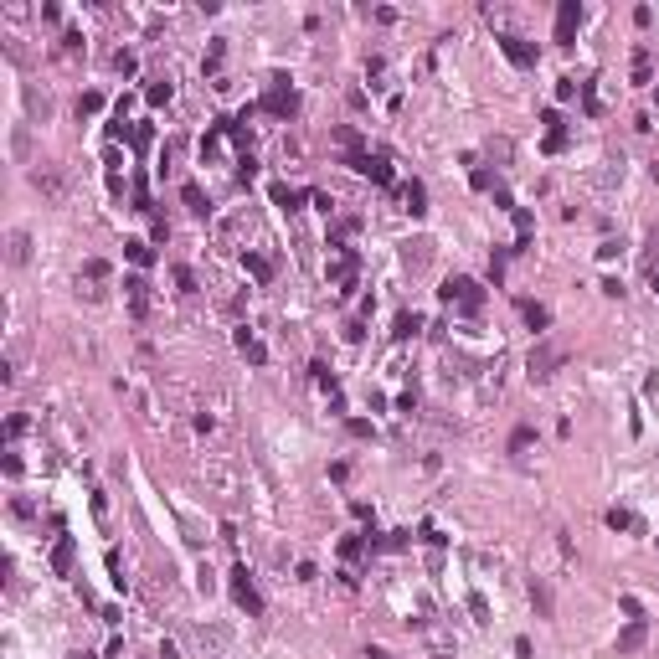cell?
Wrapping results in <instances>:
<instances>
[{
	"mask_svg": "<svg viewBox=\"0 0 659 659\" xmlns=\"http://www.w3.org/2000/svg\"><path fill=\"white\" fill-rule=\"evenodd\" d=\"M438 299L443 304H464L469 314L484 304V288L474 284V279H464V273H453V279H443V288H438Z\"/></svg>",
	"mask_w": 659,
	"mask_h": 659,
	"instance_id": "6da1fadb",
	"label": "cell"
},
{
	"mask_svg": "<svg viewBox=\"0 0 659 659\" xmlns=\"http://www.w3.org/2000/svg\"><path fill=\"white\" fill-rule=\"evenodd\" d=\"M355 268H361V253H355V247H335V258L325 263L330 284H340V288H346V294L355 288Z\"/></svg>",
	"mask_w": 659,
	"mask_h": 659,
	"instance_id": "7a4b0ae2",
	"label": "cell"
},
{
	"mask_svg": "<svg viewBox=\"0 0 659 659\" xmlns=\"http://www.w3.org/2000/svg\"><path fill=\"white\" fill-rule=\"evenodd\" d=\"M561 361H566V346H561V340H541V346L531 350V361H525V371H531V376H551Z\"/></svg>",
	"mask_w": 659,
	"mask_h": 659,
	"instance_id": "3957f363",
	"label": "cell"
},
{
	"mask_svg": "<svg viewBox=\"0 0 659 659\" xmlns=\"http://www.w3.org/2000/svg\"><path fill=\"white\" fill-rule=\"evenodd\" d=\"M232 598H237V608H247V613H263V592L253 587V577H247V566H232Z\"/></svg>",
	"mask_w": 659,
	"mask_h": 659,
	"instance_id": "277c9868",
	"label": "cell"
},
{
	"mask_svg": "<svg viewBox=\"0 0 659 659\" xmlns=\"http://www.w3.org/2000/svg\"><path fill=\"white\" fill-rule=\"evenodd\" d=\"M258 109H268V114L288 118V114L299 109V93H294V88L284 83V77H273V88H268V93H263V103H258Z\"/></svg>",
	"mask_w": 659,
	"mask_h": 659,
	"instance_id": "5b68a950",
	"label": "cell"
},
{
	"mask_svg": "<svg viewBox=\"0 0 659 659\" xmlns=\"http://www.w3.org/2000/svg\"><path fill=\"white\" fill-rule=\"evenodd\" d=\"M577 26H582V6H577V0H561L557 6V42L561 47L577 42Z\"/></svg>",
	"mask_w": 659,
	"mask_h": 659,
	"instance_id": "8992f818",
	"label": "cell"
},
{
	"mask_svg": "<svg viewBox=\"0 0 659 659\" xmlns=\"http://www.w3.org/2000/svg\"><path fill=\"white\" fill-rule=\"evenodd\" d=\"M350 165L361 170V176H371L376 186H391V160H387V155H355Z\"/></svg>",
	"mask_w": 659,
	"mask_h": 659,
	"instance_id": "52a82bcc",
	"label": "cell"
},
{
	"mask_svg": "<svg viewBox=\"0 0 659 659\" xmlns=\"http://www.w3.org/2000/svg\"><path fill=\"white\" fill-rule=\"evenodd\" d=\"M72 566H77V541L72 536H57V546H52V572L72 577Z\"/></svg>",
	"mask_w": 659,
	"mask_h": 659,
	"instance_id": "ba28073f",
	"label": "cell"
},
{
	"mask_svg": "<svg viewBox=\"0 0 659 659\" xmlns=\"http://www.w3.org/2000/svg\"><path fill=\"white\" fill-rule=\"evenodd\" d=\"M144 288H150V284H144L139 273H129V279H124V299H129V314H134V320L150 314V294H144Z\"/></svg>",
	"mask_w": 659,
	"mask_h": 659,
	"instance_id": "9c48e42d",
	"label": "cell"
},
{
	"mask_svg": "<svg viewBox=\"0 0 659 659\" xmlns=\"http://www.w3.org/2000/svg\"><path fill=\"white\" fill-rule=\"evenodd\" d=\"M541 124H546V155H561V150H566V124H561V114L546 109Z\"/></svg>",
	"mask_w": 659,
	"mask_h": 659,
	"instance_id": "30bf717a",
	"label": "cell"
},
{
	"mask_svg": "<svg viewBox=\"0 0 659 659\" xmlns=\"http://www.w3.org/2000/svg\"><path fill=\"white\" fill-rule=\"evenodd\" d=\"M499 52H505L515 68H536V47H531V42H520V36H499Z\"/></svg>",
	"mask_w": 659,
	"mask_h": 659,
	"instance_id": "8fae6325",
	"label": "cell"
},
{
	"mask_svg": "<svg viewBox=\"0 0 659 659\" xmlns=\"http://www.w3.org/2000/svg\"><path fill=\"white\" fill-rule=\"evenodd\" d=\"M520 320L536 330V335H541V330H551V309L546 304H536V299H520Z\"/></svg>",
	"mask_w": 659,
	"mask_h": 659,
	"instance_id": "7c38bea8",
	"label": "cell"
},
{
	"mask_svg": "<svg viewBox=\"0 0 659 659\" xmlns=\"http://www.w3.org/2000/svg\"><path fill=\"white\" fill-rule=\"evenodd\" d=\"M237 350H242L253 366H263V361H268V346H263V340L253 335V330H237Z\"/></svg>",
	"mask_w": 659,
	"mask_h": 659,
	"instance_id": "4fadbf2b",
	"label": "cell"
},
{
	"mask_svg": "<svg viewBox=\"0 0 659 659\" xmlns=\"http://www.w3.org/2000/svg\"><path fill=\"white\" fill-rule=\"evenodd\" d=\"M531 603H536V613H541V618L557 613V598H551V587L541 582V577H531Z\"/></svg>",
	"mask_w": 659,
	"mask_h": 659,
	"instance_id": "5bb4252c",
	"label": "cell"
},
{
	"mask_svg": "<svg viewBox=\"0 0 659 659\" xmlns=\"http://www.w3.org/2000/svg\"><path fill=\"white\" fill-rule=\"evenodd\" d=\"M515 253H525V247H531V232H536V222H531V212H525V206H515Z\"/></svg>",
	"mask_w": 659,
	"mask_h": 659,
	"instance_id": "9a60e30c",
	"label": "cell"
},
{
	"mask_svg": "<svg viewBox=\"0 0 659 659\" xmlns=\"http://www.w3.org/2000/svg\"><path fill=\"white\" fill-rule=\"evenodd\" d=\"M402 201H407V212H412V217H423V212H428V191H423V180H407V186H402Z\"/></svg>",
	"mask_w": 659,
	"mask_h": 659,
	"instance_id": "2e32d148",
	"label": "cell"
},
{
	"mask_svg": "<svg viewBox=\"0 0 659 659\" xmlns=\"http://www.w3.org/2000/svg\"><path fill=\"white\" fill-rule=\"evenodd\" d=\"M124 258L134 263V268H150V263H155V247L139 242V237H129V242H124Z\"/></svg>",
	"mask_w": 659,
	"mask_h": 659,
	"instance_id": "e0dca14e",
	"label": "cell"
},
{
	"mask_svg": "<svg viewBox=\"0 0 659 659\" xmlns=\"http://www.w3.org/2000/svg\"><path fill=\"white\" fill-rule=\"evenodd\" d=\"M634 649H644V618H634V623L618 634V654H634Z\"/></svg>",
	"mask_w": 659,
	"mask_h": 659,
	"instance_id": "ac0fdd59",
	"label": "cell"
},
{
	"mask_svg": "<svg viewBox=\"0 0 659 659\" xmlns=\"http://www.w3.org/2000/svg\"><path fill=\"white\" fill-rule=\"evenodd\" d=\"M242 268H247V273H253V279H258V284H268V279H273V263H268V258H263V253H242Z\"/></svg>",
	"mask_w": 659,
	"mask_h": 659,
	"instance_id": "d6986e66",
	"label": "cell"
},
{
	"mask_svg": "<svg viewBox=\"0 0 659 659\" xmlns=\"http://www.w3.org/2000/svg\"><path fill=\"white\" fill-rule=\"evenodd\" d=\"M180 201H186V206H191L196 217H206V212H212V206H206V196H201V186H196V180H186V186H180Z\"/></svg>",
	"mask_w": 659,
	"mask_h": 659,
	"instance_id": "ffe728a7",
	"label": "cell"
},
{
	"mask_svg": "<svg viewBox=\"0 0 659 659\" xmlns=\"http://www.w3.org/2000/svg\"><path fill=\"white\" fill-rule=\"evenodd\" d=\"M304 196H309V191H288L284 180H279V186H273V206H284V212H299V201H304Z\"/></svg>",
	"mask_w": 659,
	"mask_h": 659,
	"instance_id": "44dd1931",
	"label": "cell"
},
{
	"mask_svg": "<svg viewBox=\"0 0 659 659\" xmlns=\"http://www.w3.org/2000/svg\"><path fill=\"white\" fill-rule=\"evenodd\" d=\"M31 258V237H26V227L10 232V263H26Z\"/></svg>",
	"mask_w": 659,
	"mask_h": 659,
	"instance_id": "7402d4cb",
	"label": "cell"
},
{
	"mask_svg": "<svg viewBox=\"0 0 659 659\" xmlns=\"http://www.w3.org/2000/svg\"><path fill=\"white\" fill-rule=\"evenodd\" d=\"M603 520H608V531H634V525H639V520L628 515L623 505H613V510H608V515H603Z\"/></svg>",
	"mask_w": 659,
	"mask_h": 659,
	"instance_id": "603a6c76",
	"label": "cell"
},
{
	"mask_svg": "<svg viewBox=\"0 0 659 659\" xmlns=\"http://www.w3.org/2000/svg\"><path fill=\"white\" fill-rule=\"evenodd\" d=\"M417 325H423V320H417L412 309H402V314H397V330H391V335H397V340H412V335H417Z\"/></svg>",
	"mask_w": 659,
	"mask_h": 659,
	"instance_id": "cb8c5ba5",
	"label": "cell"
},
{
	"mask_svg": "<svg viewBox=\"0 0 659 659\" xmlns=\"http://www.w3.org/2000/svg\"><path fill=\"white\" fill-rule=\"evenodd\" d=\"M407 541H412V531H391V536H381V541H371V551H402Z\"/></svg>",
	"mask_w": 659,
	"mask_h": 659,
	"instance_id": "d4e9b609",
	"label": "cell"
},
{
	"mask_svg": "<svg viewBox=\"0 0 659 659\" xmlns=\"http://www.w3.org/2000/svg\"><path fill=\"white\" fill-rule=\"evenodd\" d=\"M649 77H654V62H649V52H634V83H649Z\"/></svg>",
	"mask_w": 659,
	"mask_h": 659,
	"instance_id": "484cf974",
	"label": "cell"
},
{
	"mask_svg": "<svg viewBox=\"0 0 659 659\" xmlns=\"http://www.w3.org/2000/svg\"><path fill=\"white\" fill-rule=\"evenodd\" d=\"M531 443H536V428H515L510 433V453H525Z\"/></svg>",
	"mask_w": 659,
	"mask_h": 659,
	"instance_id": "4316f807",
	"label": "cell"
},
{
	"mask_svg": "<svg viewBox=\"0 0 659 659\" xmlns=\"http://www.w3.org/2000/svg\"><path fill=\"white\" fill-rule=\"evenodd\" d=\"M577 93H582V109H587L592 118L603 114V103H598V88H592V83H582V88H577Z\"/></svg>",
	"mask_w": 659,
	"mask_h": 659,
	"instance_id": "83f0119b",
	"label": "cell"
},
{
	"mask_svg": "<svg viewBox=\"0 0 659 659\" xmlns=\"http://www.w3.org/2000/svg\"><path fill=\"white\" fill-rule=\"evenodd\" d=\"M469 613H474V618H479V623H490V603H484V598H479V592H469Z\"/></svg>",
	"mask_w": 659,
	"mask_h": 659,
	"instance_id": "f1b7e54d",
	"label": "cell"
},
{
	"mask_svg": "<svg viewBox=\"0 0 659 659\" xmlns=\"http://www.w3.org/2000/svg\"><path fill=\"white\" fill-rule=\"evenodd\" d=\"M83 273L98 284V279H109V263H103V258H88V263H83Z\"/></svg>",
	"mask_w": 659,
	"mask_h": 659,
	"instance_id": "f546056e",
	"label": "cell"
},
{
	"mask_svg": "<svg viewBox=\"0 0 659 659\" xmlns=\"http://www.w3.org/2000/svg\"><path fill=\"white\" fill-rule=\"evenodd\" d=\"M346 428H350V438H376V428H371V423H366V417H350V423H346Z\"/></svg>",
	"mask_w": 659,
	"mask_h": 659,
	"instance_id": "4dcf8cb0",
	"label": "cell"
},
{
	"mask_svg": "<svg viewBox=\"0 0 659 659\" xmlns=\"http://www.w3.org/2000/svg\"><path fill=\"white\" fill-rule=\"evenodd\" d=\"M176 288H180V294H196V273L191 268H176Z\"/></svg>",
	"mask_w": 659,
	"mask_h": 659,
	"instance_id": "1f68e13d",
	"label": "cell"
},
{
	"mask_svg": "<svg viewBox=\"0 0 659 659\" xmlns=\"http://www.w3.org/2000/svg\"><path fill=\"white\" fill-rule=\"evenodd\" d=\"M222 57H227V47L212 42V52H206V72H217V68H222Z\"/></svg>",
	"mask_w": 659,
	"mask_h": 659,
	"instance_id": "d6a6232c",
	"label": "cell"
},
{
	"mask_svg": "<svg viewBox=\"0 0 659 659\" xmlns=\"http://www.w3.org/2000/svg\"><path fill=\"white\" fill-rule=\"evenodd\" d=\"M98 109H103L98 93H83V98H77V114H98Z\"/></svg>",
	"mask_w": 659,
	"mask_h": 659,
	"instance_id": "836d02e7",
	"label": "cell"
},
{
	"mask_svg": "<svg viewBox=\"0 0 659 659\" xmlns=\"http://www.w3.org/2000/svg\"><path fill=\"white\" fill-rule=\"evenodd\" d=\"M150 103H170V83H150V93H144Z\"/></svg>",
	"mask_w": 659,
	"mask_h": 659,
	"instance_id": "e575fe53",
	"label": "cell"
},
{
	"mask_svg": "<svg viewBox=\"0 0 659 659\" xmlns=\"http://www.w3.org/2000/svg\"><path fill=\"white\" fill-rule=\"evenodd\" d=\"M577 88H582L577 77H561V83H557V98H577Z\"/></svg>",
	"mask_w": 659,
	"mask_h": 659,
	"instance_id": "d590c367",
	"label": "cell"
},
{
	"mask_svg": "<svg viewBox=\"0 0 659 659\" xmlns=\"http://www.w3.org/2000/svg\"><path fill=\"white\" fill-rule=\"evenodd\" d=\"M150 139H155V129L139 124V129H134V150H150Z\"/></svg>",
	"mask_w": 659,
	"mask_h": 659,
	"instance_id": "8d00e7d4",
	"label": "cell"
},
{
	"mask_svg": "<svg viewBox=\"0 0 659 659\" xmlns=\"http://www.w3.org/2000/svg\"><path fill=\"white\" fill-rule=\"evenodd\" d=\"M366 659H391L387 649H366Z\"/></svg>",
	"mask_w": 659,
	"mask_h": 659,
	"instance_id": "74e56055",
	"label": "cell"
},
{
	"mask_svg": "<svg viewBox=\"0 0 659 659\" xmlns=\"http://www.w3.org/2000/svg\"><path fill=\"white\" fill-rule=\"evenodd\" d=\"M649 288H654V294H659V273H654V279H649Z\"/></svg>",
	"mask_w": 659,
	"mask_h": 659,
	"instance_id": "f35d334b",
	"label": "cell"
},
{
	"mask_svg": "<svg viewBox=\"0 0 659 659\" xmlns=\"http://www.w3.org/2000/svg\"><path fill=\"white\" fill-rule=\"evenodd\" d=\"M72 659H93V654H72Z\"/></svg>",
	"mask_w": 659,
	"mask_h": 659,
	"instance_id": "ab89813d",
	"label": "cell"
},
{
	"mask_svg": "<svg viewBox=\"0 0 659 659\" xmlns=\"http://www.w3.org/2000/svg\"><path fill=\"white\" fill-rule=\"evenodd\" d=\"M654 98H659V93H654Z\"/></svg>",
	"mask_w": 659,
	"mask_h": 659,
	"instance_id": "60d3db41",
	"label": "cell"
}]
</instances>
